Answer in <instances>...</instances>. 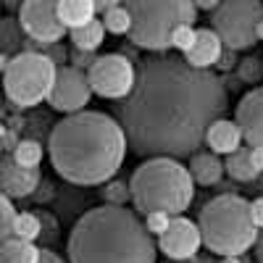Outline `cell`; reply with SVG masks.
I'll return each instance as SVG.
<instances>
[{
    "label": "cell",
    "instance_id": "obj_31",
    "mask_svg": "<svg viewBox=\"0 0 263 263\" xmlns=\"http://www.w3.org/2000/svg\"><path fill=\"white\" fill-rule=\"evenodd\" d=\"M250 216H253V224L258 229H263V195L255 197V200L250 203Z\"/></svg>",
    "mask_w": 263,
    "mask_h": 263
},
{
    "label": "cell",
    "instance_id": "obj_27",
    "mask_svg": "<svg viewBox=\"0 0 263 263\" xmlns=\"http://www.w3.org/2000/svg\"><path fill=\"white\" fill-rule=\"evenodd\" d=\"M195 27L192 24H182L171 32V48L174 50H179V53H187L192 48V42H195Z\"/></svg>",
    "mask_w": 263,
    "mask_h": 263
},
{
    "label": "cell",
    "instance_id": "obj_11",
    "mask_svg": "<svg viewBox=\"0 0 263 263\" xmlns=\"http://www.w3.org/2000/svg\"><path fill=\"white\" fill-rule=\"evenodd\" d=\"M90 98H92V87L87 82V74L77 66H58L53 90L48 95V105L53 111L63 116L84 111L90 105Z\"/></svg>",
    "mask_w": 263,
    "mask_h": 263
},
{
    "label": "cell",
    "instance_id": "obj_41",
    "mask_svg": "<svg viewBox=\"0 0 263 263\" xmlns=\"http://www.w3.org/2000/svg\"><path fill=\"white\" fill-rule=\"evenodd\" d=\"M8 61H11V55H8V53H3V50H0V74L6 71V66H8Z\"/></svg>",
    "mask_w": 263,
    "mask_h": 263
},
{
    "label": "cell",
    "instance_id": "obj_30",
    "mask_svg": "<svg viewBox=\"0 0 263 263\" xmlns=\"http://www.w3.org/2000/svg\"><path fill=\"white\" fill-rule=\"evenodd\" d=\"M168 221H171V216L168 213H163V211H153V213H145V229L153 234V237H158V234H163L166 232V227H168Z\"/></svg>",
    "mask_w": 263,
    "mask_h": 263
},
{
    "label": "cell",
    "instance_id": "obj_32",
    "mask_svg": "<svg viewBox=\"0 0 263 263\" xmlns=\"http://www.w3.org/2000/svg\"><path fill=\"white\" fill-rule=\"evenodd\" d=\"M92 61H95L92 53H84V50H77L74 48V66H77V69H90Z\"/></svg>",
    "mask_w": 263,
    "mask_h": 263
},
{
    "label": "cell",
    "instance_id": "obj_5",
    "mask_svg": "<svg viewBox=\"0 0 263 263\" xmlns=\"http://www.w3.org/2000/svg\"><path fill=\"white\" fill-rule=\"evenodd\" d=\"M203 245L216 255H242L255 248L258 227L250 216V200L237 192H224L208 200L197 218Z\"/></svg>",
    "mask_w": 263,
    "mask_h": 263
},
{
    "label": "cell",
    "instance_id": "obj_9",
    "mask_svg": "<svg viewBox=\"0 0 263 263\" xmlns=\"http://www.w3.org/2000/svg\"><path fill=\"white\" fill-rule=\"evenodd\" d=\"M137 71L132 66V58L124 53H105L95 58L87 69V82L92 87V95L108 100H124L135 87Z\"/></svg>",
    "mask_w": 263,
    "mask_h": 263
},
{
    "label": "cell",
    "instance_id": "obj_43",
    "mask_svg": "<svg viewBox=\"0 0 263 263\" xmlns=\"http://www.w3.org/2000/svg\"><path fill=\"white\" fill-rule=\"evenodd\" d=\"M255 37H258V40H263V18L258 21V27H255Z\"/></svg>",
    "mask_w": 263,
    "mask_h": 263
},
{
    "label": "cell",
    "instance_id": "obj_8",
    "mask_svg": "<svg viewBox=\"0 0 263 263\" xmlns=\"http://www.w3.org/2000/svg\"><path fill=\"white\" fill-rule=\"evenodd\" d=\"M260 18H263L260 0H221L213 8L211 29L221 37L227 50H248L258 42L255 27Z\"/></svg>",
    "mask_w": 263,
    "mask_h": 263
},
{
    "label": "cell",
    "instance_id": "obj_24",
    "mask_svg": "<svg viewBox=\"0 0 263 263\" xmlns=\"http://www.w3.org/2000/svg\"><path fill=\"white\" fill-rule=\"evenodd\" d=\"M100 21H103L105 32H111V34H129V27H132V16L126 6H114V8L103 11Z\"/></svg>",
    "mask_w": 263,
    "mask_h": 263
},
{
    "label": "cell",
    "instance_id": "obj_6",
    "mask_svg": "<svg viewBox=\"0 0 263 263\" xmlns=\"http://www.w3.org/2000/svg\"><path fill=\"white\" fill-rule=\"evenodd\" d=\"M132 16L129 42L142 50H168L171 32L182 24H195V0H126Z\"/></svg>",
    "mask_w": 263,
    "mask_h": 263
},
{
    "label": "cell",
    "instance_id": "obj_4",
    "mask_svg": "<svg viewBox=\"0 0 263 263\" xmlns=\"http://www.w3.org/2000/svg\"><path fill=\"white\" fill-rule=\"evenodd\" d=\"M132 203L137 213L163 211L168 216H182L192 197H195V179L179 158L153 156L135 168L129 179Z\"/></svg>",
    "mask_w": 263,
    "mask_h": 263
},
{
    "label": "cell",
    "instance_id": "obj_20",
    "mask_svg": "<svg viewBox=\"0 0 263 263\" xmlns=\"http://www.w3.org/2000/svg\"><path fill=\"white\" fill-rule=\"evenodd\" d=\"M40 260V248L34 242L18 237H8L0 242V263H37Z\"/></svg>",
    "mask_w": 263,
    "mask_h": 263
},
{
    "label": "cell",
    "instance_id": "obj_13",
    "mask_svg": "<svg viewBox=\"0 0 263 263\" xmlns=\"http://www.w3.org/2000/svg\"><path fill=\"white\" fill-rule=\"evenodd\" d=\"M42 182V174L40 168H27V166H18L13 161V156H0V192L11 200L16 197H32L34 190H40Z\"/></svg>",
    "mask_w": 263,
    "mask_h": 263
},
{
    "label": "cell",
    "instance_id": "obj_36",
    "mask_svg": "<svg viewBox=\"0 0 263 263\" xmlns=\"http://www.w3.org/2000/svg\"><path fill=\"white\" fill-rule=\"evenodd\" d=\"M221 0H195V8L197 11H213Z\"/></svg>",
    "mask_w": 263,
    "mask_h": 263
},
{
    "label": "cell",
    "instance_id": "obj_28",
    "mask_svg": "<svg viewBox=\"0 0 263 263\" xmlns=\"http://www.w3.org/2000/svg\"><path fill=\"white\" fill-rule=\"evenodd\" d=\"M237 71H239V79L248 82V84H255L260 77H263V63L255 61V58H245L237 63Z\"/></svg>",
    "mask_w": 263,
    "mask_h": 263
},
{
    "label": "cell",
    "instance_id": "obj_29",
    "mask_svg": "<svg viewBox=\"0 0 263 263\" xmlns=\"http://www.w3.org/2000/svg\"><path fill=\"white\" fill-rule=\"evenodd\" d=\"M18 29H21V27H18V21H13V18H3V21H0V42H6V45L0 48L3 53H6L8 45H21Z\"/></svg>",
    "mask_w": 263,
    "mask_h": 263
},
{
    "label": "cell",
    "instance_id": "obj_38",
    "mask_svg": "<svg viewBox=\"0 0 263 263\" xmlns=\"http://www.w3.org/2000/svg\"><path fill=\"white\" fill-rule=\"evenodd\" d=\"M166 263H218V260L205 258V255H192V258H187V260H166Z\"/></svg>",
    "mask_w": 263,
    "mask_h": 263
},
{
    "label": "cell",
    "instance_id": "obj_42",
    "mask_svg": "<svg viewBox=\"0 0 263 263\" xmlns=\"http://www.w3.org/2000/svg\"><path fill=\"white\" fill-rule=\"evenodd\" d=\"M3 3H6V8H11V11H18L24 0H3Z\"/></svg>",
    "mask_w": 263,
    "mask_h": 263
},
{
    "label": "cell",
    "instance_id": "obj_35",
    "mask_svg": "<svg viewBox=\"0 0 263 263\" xmlns=\"http://www.w3.org/2000/svg\"><path fill=\"white\" fill-rule=\"evenodd\" d=\"M216 66H221L224 71H229L232 66H237V61H234V50H229V53H221V58H218V63Z\"/></svg>",
    "mask_w": 263,
    "mask_h": 263
},
{
    "label": "cell",
    "instance_id": "obj_25",
    "mask_svg": "<svg viewBox=\"0 0 263 263\" xmlns=\"http://www.w3.org/2000/svg\"><path fill=\"white\" fill-rule=\"evenodd\" d=\"M100 197H103V203H108V205H126L132 200V192H129L126 182L108 179L103 184V190H100Z\"/></svg>",
    "mask_w": 263,
    "mask_h": 263
},
{
    "label": "cell",
    "instance_id": "obj_23",
    "mask_svg": "<svg viewBox=\"0 0 263 263\" xmlns=\"http://www.w3.org/2000/svg\"><path fill=\"white\" fill-rule=\"evenodd\" d=\"M13 237L27 239V242H34L37 237H42V218L37 213H16L13 218Z\"/></svg>",
    "mask_w": 263,
    "mask_h": 263
},
{
    "label": "cell",
    "instance_id": "obj_21",
    "mask_svg": "<svg viewBox=\"0 0 263 263\" xmlns=\"http://www.w3.org/2000/svg\"><path fill=\"white\" fill-rule=\"evenodd\" d=\"M69 32H71L74 48L84 50V53H95L105 40V27H103L100 18H92V21H87V24H82L77 29H69Z\"/></svg>",
    "mask_w": 263,
    "mask_h": 263
},
{
    "label": "cell",
    "instance_id": "obj_10",
    "mask_svg": "<svg viewBox=\"0 0 263 263\" xmlns=\"http://www.w3.org/2000/svg\"><path fill=\"white\" fill-rule=\"evenodd\" d=\"M18 27L37 45L61 42L66 34L58 18V0H24L18 8Z\"/></svg>",
    "mask_w": 263,
    "mask_h": 263
},
{
    "label": "cell",
    "instance_id": "obj_33",
    "mask_svg": "<svg viewBox=\"0 0 263 263\" xmlns=\"http://www.w3.org/2000/svg\"><path fill=\"white\" fill-rule=\"evenodd\" d=\"M250 163L258 168V174H263V147H250Z\"/></svg>",
    "mask_w": 263,
    "mask_h": 263
},
{
    "label": "cell",
    "instance_id": "obj_40",
    "mask_svg": "<svg viewBox=\"0 0 263 263\" xmlns=\"http://www.w3.org/2000/svg\"><path fill=\"white\" fill-rule=\"evenodd\" d=\"M218 263H250V260H245L242 255H224Z\"/></svg>",
    "mask_w": 263,
    "mask_h": 263
},
{
    "label": "cell",
    "instance_id": "obj_15",
    "mask_svg": "<svg viewBox=\"0 0 263 263\" xmlns=\"http://www.w3.org/2000/svg\"><path fill=\"white\" fill-rule=\"evenodd\" d=\"M221 53H224L221 37H218L213 29L203 27V29L195 32V42L184 53V61L190 66H195V69H213V66L218 63V58H221Z\"/></svg>",
    "mask_w": 263,
    "mask_h": 263
},
{
    "label": "cell",
    "instance_id": "obj_1",
    "mask_svg": "<svg viewBox=\"0 0 263 263\" xmlns=\"http://www.w3.org/2000/svg\"><path fill=\"white\" fill-rule=\"evenodd\" d=\"M227 103V87L211 69L182 58H147L116 105V121L135 156L190 158L205 145V132L224 116Z\"/></svg>",
    "mask_w": 263,
    "mask_h": 263
},
{
    "label": "cell",
    "instance_id": "obj_2",
    "mask_svg": "<svg viewBox=\"0 0 263 263\" xmlns=\"http://www.w3.org/2000/svg\"><path fill=\"white\" fill-rule=\"evenodd\" d=\"M48 150L61 179L95 187L116 177L126 156V137L114 116L84 108L53 124Z\"/></svg>",
    "mask_w": 263,
    "mask_h": 263
},
{
    "label": "cell",
    "instance_id": "obj_7",
    "mask_svg": "<svg viewBox=\"0 0 263 263\" xmlns=\"http://www.w3.org/2000/svg\"><path fill=\"white\" fill-rule=\"evenodd\" d=\"M55 71L58 66L45 53L21 50L8 61L3 71V92L21 111L34 108L42 100H48L55 82Z\"/></svg>",
    "mask_w": 263,
    "mask_h": 263
},
{
    "label": "cell",
    "instance_id": "obj_44",
    "mask_svg": "<svg viewBox=\"0 0 263 263\" xmlns=\"http://www.w3.org/2000/svg\"><path fill=\"white\" fill-rule=\"evenodd\" d=\"M0 156H3V145H0Z\"/></svg>",
    "mask_w": 263,
    "mask_h": 263
},
{
    "label": "cell",
    "instance_id": "obj_19",
    "mask_svg": "<svg viewBox=\"0 0 263 263\" xmlns=\"http://www.w3.org/2000/svg\"><path fill=\"white\" fill-rule=\"evenodd\" d=\"M224 174H229L234 182H242V184L255 182L260 174H258V168L250 163V147L239 145L234 153H229L227 161H224Z\"/></svg>",
    "mask_w": 263,
    "mask_h": 263
},
{
    "label": "cell",
    "instance_id": "obj_12",
    "mask_svg": "<svg viewBox=\"0 0 263 263\" xmlns=\"http://www.w3.org/2000/svg\"><path fill=\"white\" fill-rule=\"evenodd\" d=\"M158 250L166 255V260H187L200 253L203 237L195 221L184 216H171V221L163 234H158Z\"/></svg>",
    "mask_w": 263,
    "mask_h": 263
},
{
    "label": "cell",
    "instance_id": "obj_3",
    "mask_svg": "<svg viewBox=\"0 0 263 263\" xmlns=\"http://www.w3.org/2000/svg\"><path fill=\"white\" fill-rule=\"evenodd\" d=\"M69 263H156L158 245L126 205L90 208L69 234Z\"/></svg>",
    "mask_w": 263,
    "mask_h": 263
},
{
    "label": "cell",
    "instance_id": "obj_26",
    "mask_svg": "<svg viewBox=\"0 0 263 263\" xmlns=\"http://www.w3.org/2000/svg\"><path fill=\"white\" fill-rule=\"evenodd\" d=\"M13 218H16V208L11 203V197L0 192V242L13 234Z\"/></svg>",
    "mask_w": 263,
    "mask_h": 263
},
{
    "label": "cell",
    "instance_id": "obj_14",
    "mask_svg": "<svg viewBox=\"0 0 263 263\" xmlns=\"http://www.w3.org/2000/svg\"><path fill=\"white\" fill-rule=\"evenodd\" d=\"M234 124L242 132L250 147H263V90H250L242 95L234 114Z\"/></svg>",
    "mask_w": 263,
    "mask_h": 263
},
{
    "label": "cell",
    "instance_id": "obj_16",
    "mask_svg": "<svg viewBox=\"0 0 263 263\" xmlns=\"http://www.w3.org/2000/svg\"><path fill=\"white\" fill-rule=\"evenodd\" d=\"M242 132H239V126L229 119H216L208 132H205V145L216 153V156H229V153H234L239 145H242Z\"/></svg>",
    "mask_w": 263,
    "mask_h": 263
},
{
    "label": "cell",
    "instance_id": "obj_39",
    "mask_svg": "<svg viewBox=\"0 0 263 263\" xmlns=\"http://www.w3.org/2000/svg\"><path fill=\"white\" fill-rule=\"evenodd\" d=\"M255 258L258 263H263V229L258 232V239H255Z\"/></svg>",
    "mask_w": 263,
    "mask_h": 263
},
{
    "label": "cell",
    "instance_id": "obj_18",
    "mask_svg": "<svg viewBox=\"0 0 263 263\" xmlns=\"http://www.w3.org/2000/svg\"><path fill=\"white\" fill-rule=\"evenodd\" d=\"M98 13L92 0H58V18L66 29H77L87 21H92Z\"/></svg>",
    "mask_w": 263,
    "mask_h": 263
},
{
    "label": "cell",
    "instance_id": "obj_17",
    "mask_svg": "<svg viewBox=\"0 0 263 263\" xmlns=\"http://www.w3.org/2000/svg\"><path fill=\"white\" fill-rule=\"evenodd\" d=\"M190 174L195 184H203V187H213L221 182L224 177V161L216 156L213 150H205V153H192L190 156Z\"/></svg>",
    "mask_w": 263,
    "mask_h": 263
},
{
    "label": "cell",
    "instance_id": "obj_22",
    "mask_svg": "<svg viewBox=\"0 0 263 263\" xmlns=\"http://www.w3.org/2000/svg\"><path fill=\"white\" fill-rule=\"evenodd\" d=\"M11 156L18 166L37 168L42 163V158H45V147H42V142H37V140H18L11 150Z\"/></svg>",
    "mask_w": 263,
    "mask_h": 263
},
{
    "label": "cell",
    "instance_id": "obj_37",
    "mask_svg": "<svg viewBox=\"0 0 263 263\" xmlns=\"http://www.w3.org/2000/svg\"><path fill=\"white\" fill-rule=\"evenodd\" d=\"M92 3H95L98 11H108V8H114V6H121L124 0H92Z\"/></svg>",
    "mask_w": 263,
    "mask_h": 263
},
{
    "label": "cell",
    "instance_id": "obj_34",
    "mask_svg": "<svg viewBox=\"0 0 263 263\" xmlns=\"http://www.w3.org/2000/svg\"><path fill=\"white\" fill-rule=\"evenodd\" d=\"M37 263H66L58 253H53V250H40V260Z\"/></svg>",
    "mask_w": 263,
    "mask_h": 263
}]
</instances>
